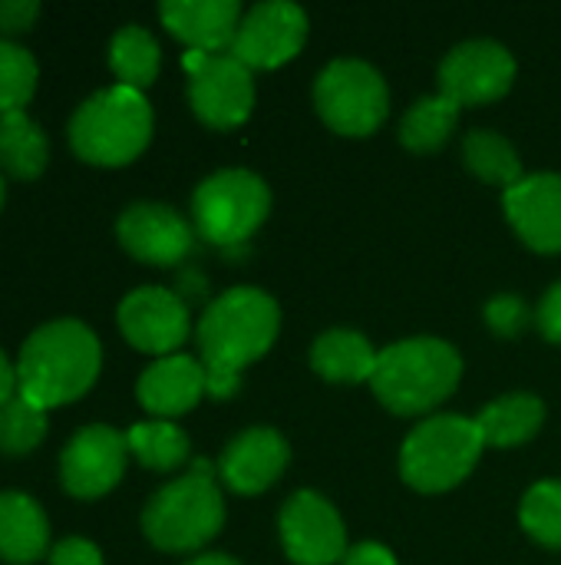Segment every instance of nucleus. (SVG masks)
I'll list each match as a JSON object with an SVG mask.
<instances>
[{"label": "nucleus", "instance_id": "1", "mask_svg": "<svg viewBox=\"0 0 561 565\" xmlns=\"http://www.w3.org/2000/svg\"><path fill=\"white\" fill-rule=\"evenodd\" d=\"M281 328L278 305L258 288H231L208 305L198 321L202 367L212 397H231L241 371L268 354Z\"/></svg>", "mask_w": 561, "mask_h": 565}, {"label": "nucleus", "instance_id": "2", "mask_svg": "<svg viewBox=\"0 0 561 565\" xmlns=\"http://www.w3.org/2000/svg\"><path fill=\"white\" fill-rule=\"evenodd\" d=\"M103 351L96 334L73 318L36 328L17 361V394L50 411L83 397L99 377Z\"/></svg>", "mask_w": 561, "mask_h": 565}, {"label": "nucleus", "instance_id": "3", "mask_svg": "<svg viewBox=\"0 0 561 565\" xmlns=\"http://www.w3.org/2000/svg\"><path fill=\"white\" fill-rule=\"evenodd\" d=\"M460 374L463 361L446 341L410 338L377 354V371L370 384L384 407L400 417H413L443 404L456 391Z\"/></svg>", "mask_w": 561, "mask_h": 565}, {"label": "nucleus", "instance_id": "4", "mask_svg": "<svg viewBox=\"0 0 561 565\" xmlns=\"http://www.w3.org/2000/svg\"><path fill=\"white\" fill-rule=\"evenodd\" d=\"M152 139V109L139 89L109 86L69 119V146L89 166H126Z\"/></svg>", "mask_w": 561, "mask_h": 565}, {"label": "nucleus", "instance_id": "5", "mask_svg": "<svg viewBox=\"0 0 561 565\" xmlns=\"http://www.w3.org/2000/svg\"><path fill=\"white\" fill-rule=\"evenodd\" d=\"M222 523L225 503L215 487V473L205 460H198L188 477H179L175 483L162 487L142 513V533L155 550L165 553L202 550L208 540L218 536Z\"/></svg>", "mask_w": 561, "mask_h": 565}, {"label": "nucleus", "instance_id": "6", "mask_svg": "<svg viewBox=\"0 0 561 565\" xmlns=\"http://www.w3.org/2000/svg\"><path fill=\"white\" fill-rule=\"evenodd\" d=\"M483 447L486 444H483L476 420H466L456 414L433 417L420 424L403 444V454H400L403 480L420 493L453 490L473 473Z\"/></svg>", "mask_w": 561, "mask_h": 565}, {"label": "nucleus", "instance_id": "7", "mask_svg": "<svg viewBox=\"0 0 561 565\" xmlns=\"http://www.w3.org/2000/svg\"><path fill=\"white\" fill-rule=\"evenodd\" d=\"M271 192L248 169H225L208 175L192 199L195 232L212 245H241L268 218Z\"/></svg>", "mask_w": 561, "mask_h": 565}, {"label": "nucleus", "instance_id": "8", "mask_svg": "<svg viewBox=\"0 0 561 565\" xmlns=\"http://www.w3.org/2000/svg\"><path fill=\"white\" fill-rule=\"evenodd\" d=\"M321 119L341 136H370L390 109L384 76L364 60H334L314 86Z\"/></svg>", "mask_w": 561, "mask_h": 565}, {"label": "nucleus", "instance_id": "9", "mask_svg": "<svg viewBox=\"0 0 561 565\" xmlns=\"http://www.w3.org/2000/svg\"><path fill=\"white\" fill-rule=\"evenodd\" d=\"M188 70V99L195 116L212 129H235L251 116L255 83L251 70L231 53H202L188 50L182 56Z\"/></svg>", "mask_w": 561, "mask_h": 565}, {"label": "nucleus", "instance_id": "10", "mask_svg": "<svg viewBox=\"0 0 561 565\" xmlns=\"http://www.w3.org/2000/svg\"><path fill=\"white\" fill-rule=\"evenodd\" d=\"M129 444L119 430L93 424L73 434L60 457V480L63 490L76 500H96L109 493L126 473Z\"/></svg>", "mask_w": 561, "mask_h": 565}, {"label": "nucleus", "instance_id": "11", "mask_svg": "<svg viewBox=\"0 0 561 565\" xmlns=\"http://www.w3.org/2000/svg\"><path fill=\"white\" fill-rule=\"evenodd\" d=\"M308 40V17L288 0L258 3L238 26L231 56L248 70H274L301 53Z\"/></svg>", "mask_w": 561, "mask_h": 565}, {"label": "nucleus", "instance_id": "12", "mask_svg": "<svg viewBox=\"0 0 561 565\" xmlns=\"http://www.w3.org/2000/svg\"><path fill=\"white\" fill-rule=\"evenodd\" d=\"M516 79V60L493 40H470L456 46L440 66V93L460 106L493 103L509 93Z\"/></svg>", "mask_w": 561, "mask_h": 565}, {"label": "nucleus", "instance_id": "13", "mask_svg": "<svg viewBox=\"0 0 561 565\" xmlns=\"http://www.w3.org/2000/svg\"><path fill=\"white\" fill-rule=\"evenodd\" d=\"M281 540L298 565H334L347 556V533L337 510L311 490H301L284 503Z\"/></svg>", "mask_w": 561, "mask_h": 565}, {"label": "nucleus", "instance_id": "14", "mask_svg": "<svg viewBox=\"0 0 561 565\" xmlns=\"http://www.w3.org/2000/svg\"><path fill=\"white\" fill-rule=\"evenodd\" d=\"M119 328L132 348L169 358L188 338V308L175 291L136 288L119 305Z\"/></svg>", "mask_w": 561, "mask_h": 565}, {"label": "nucleus", "instance_id": "15", "mask_svg": "<svg viewBox=\"0 0 561 565\" xmlns=\"http://www.w3.org/2000/svg\"><path fill=\"white\" fill-rule=\"evenodd\" d=\"M119 242L122 248L145 262V265H179L192 252V228L188 222L159 202H136L122 212L119 225Z\"/></svg>", "mask_w": 561, "mask_h": 565}, {"label": "nucleus", "instance_id": "16", "mask_svg": "<svg viewBox=\"0 0 561 565\" xmlns=\"http://www.w3.org/2000/svg\"><path fill=\"white\" fill-rule=\"evenodd\" d=\"M506 215L536 252H561V175H526L503 195Z\"/></svg>", "mask_w": 561, "mask_h": 565}, {"label": "nucleus", "instance_id": "17", "mask_svg": "<svg viewBox=\"0 0 561 565\" xmlns=\"http://www.w3.org/2000/svg\"><path fill=\"white\" fill-rule=\"evenodd\" d=\"M288 460H291V450L284 437L278 430L255 427L228 444V450L222 454L218 473L235 493L258 497L284 473Z\"/></svg>", "mask_w": 561, "mask_h": 565}, {"label": "nucleus", "instance_id": "18", "mask_svg": "<svg viewBox=\"0 0 561 565\" xmlns=\"http://www.w3.org/2000/svg\"><path fill=\"white\" fill-rule=\"evenodd\" d=\"M159 17L172 36L202 53L231 50L241 26V7L235 0H165Z\"/></svg>", "mask_w": 561, "mask_h": 565}, {"label": "nucleus", "instance_id": "19", "mask_svg": "<svg viewBox=\"0 0 561 565\" xmlns=\"http://www.w3.org/2000/svg\"><path fill=\"white\" fill-rule=\"evenodd\" d=\"M208 391V377L205 367L195 358L185 354H169L159 358L142 377H139V404L155 414V417H179L185 411H192L202 394Z\"/></svg>", "mask_w": 561, "mask_h": 565}, {"label": "nucleus", "instance_id": "20", "mask_svg": "<svg viewBox=\"0 0 561 565\" xmlns=\"http://www.w3.org/2000/svg\"><path fill=\"white\" fill-rule=\"evenodd\" d=\"M50 526L26 493H0V559L10 565L36 563L46 553Z\"/></svg>", "mask_w": 561, "mask_h": 565}, {"label": "nucleus", "instance_id": "21", "mask_svg": "<svg viewBox=\"0 0 561 565\" xmlns=\"http://www.w3.org/2000/svg\"><path fill=\"white\" fill-rule=\"evenodd\" d=\"M311 364L321 377L337 384H360L370 381L377 371V354L370 341L357 331H327L314 341Z\"/></svg>", "mask_w": 561, "mask_h": 565}, {"label": "nucleus", "instance_id": "22", "mask_svg": "<svg viewBox=\"0 0 561 565\" xmlns=\"http://www.w3.org/2000/svg\"><path fill=\"white\" fill-rule=\"evenodd\" d=\"M546 420V407L532 394H509L489 404L479 417L476 427L483 434L486 447H519L539 434Z\"/></svg>", "mask_w": 561, "mask_h": 565}, {"label": "nucleus", "instance_id": "23", "mask_svg": "<svg viewBox=\"0 0 561 565\" xmlns=\"http://www.w3.org/2000/svg\"><path fill=\"white\" fill-rule=\"evenodd\" d=\"M46 136L23 109L0 116V169L7 175L30 182L46 169Z\"/></svg>", "mask_w": 561, "mask_h": 565}, {"label": "nucleus", "instance_id": "24", "mask_svg": "<svg viewBox=\"0 0 561 565\" xmlns=\"http://www.w3.org/2000/svg\"><path fill=\"white\" fill-rule=\"evenodd\" d=\"M159 43L149 30L142 26H122L116 36H112V46H109V66L112 73L119 76V86H129V89H145L155 83L159 76Z\"/></svg>", "mask_w": 561, "mask_h": 565}, {"label": "nucleus", "instance_id": "25", "mask_svg": "<svg viewBox=\"0 0 561 565\" xmlns=\"http://www.w3.org/2000/svg\"><path fill=\"white\" fill-rule=\"evenodd\" d=\"M460 116V103H453L450 96H427L420 99L400 122V142L413 152H436Z\"/></svg>", "mask_w": 561, "mask_h": 565}, {"label": "nucleus", "instance_id": "26", "mask_svg": "<svg viewBox=\"0 0 561 565\" xmlns=\"http://www.w3.org/2000/svg\"><path fill=\"white\" fill-rule=\"evenodd\" d=\"M126 444H129V454L142 467L159 470V473H169V470H175V467H182L188 460V437L169 420L136 424L126 434Z\"/></svg>", "mask_w": 561, "mask_h": 565}, {"label": "nucleus", "instance_id": "27", "mask_svg": "<svg viewBox=\"0 0 561 565\" xmlns=\"http://www.w3.org/2000/svg\"><path fill=\"white\" fill-rule=\"evenodd\" d=\"M463 156H466V166L489 185H503V189H513L516 182H522V162L516 156V149L499 136V132H489V129H476L466 136L463 142Z\"/></svg>", "mask_w": 561, "mask_h": 565}, {"label": "nucleus", "instance_id": "28", "mask_svg": "<svg viewBox=\"0 0 561 565\" xmlns=\"http://www.w3.org/2000/svg\"><path fill=\"white\" fill-rule=\"evenodd\" d=\"M46 437V411L33 407L26 397H13L0 407V454L26 457Z\"/></svg>", "mask_w": 561, "mask_h": 565}, {"label": "nucleus", "instance_id": "29", "mask_svg": "<svg viewBox=\"0 0 561 565\" xmlns=\"http://www.w3.org/2000/svg\"><path fill=\"white\" fill-rule=\"evenodd\" d=\"M33 89H36V60L23 46L0 40V116L20 113L30 103Z\"/></svg>", "mask_w": 561, "mask_h": 565}, {"label": "nucleus", "instance_id": "30", "mask_svg": "<svg viewBox=\"0 0 561 565\" xmlns=\"http://www.w3.org/2000/svg\"><path fill=\"white\" fill-rule=\"evenodd\" d=\"M522 526L549 550H561V483H536L522 500Z\"/></svg>", "mask_w": 561, "mask_h": 565}, {"label": "nucleus", "instance_id": "31", "mask_svg": "<svg viewBox=\"0 0 561 565\" xmlns=\"http://www.w3.org/2000/svg\"><path fill=\"white\" fill-rule=\"evenodd\" d=\"M486 321H489V328H493L496 334H503V338H516V334L529 324V308H526L519 298L503 295V298L489 301V308H486Z\"/></svg>", "mask_w": 561, "mask_h": 565}, {"label": "nucleus", "instance_id": "32", "mask_svg": "<svg viewBox=\"0 0 561 565\" xmlns=\"http://www.w3.org/2000/svg\"><path fill=\"white\" fill-rule=\"evenodd\" d=\"M50 565H103V553L89 540H63L50 550Z\"/></svg>", "mask_w": 561, "mask_h": 565}, {"label": "nucleus", "instance_id": "33", "mask_svg": "<svg viewBox=\"0 0 561 565\" xmlns=\"http://www.w3.org/2000/svg\"><path fill=\"white\" fill-rule=\"evenodd\" d=\"M40 3L33 0H0V33H23L33 26Z\"/></svg>", "mask_w": 561, "mask_h": 565}, {"label": "nucleus", "instance_id": "34", "mask_svg": "<svg viewBox=\"0 0 561 565\" xmlns=\"http://www.w3.org/2000/svg\"><path fill=\"white\" fill-rule=\"evenodd\" d=\"M536 318H539L542 334H546L549 341L561 344V281L549 288V295L542 298V305H539V315H536Z\"/></svg>", "mask_w": 561, "mask_h": 565}, {"label": "nucleus", "instance_id": "35", "mask_svg": "<svg viewBox=\"0 0 561 565\" xmlns=\"http://www.w3.org/2000/svg\"><path fill=\"white\" fill-rule=\"evenodd\" d=\"M344 565H397V559H393L390 550H384L377 543H360V546L347 550Z\"/></svg>", "mask_w": 561, "mask_h": 565}, {"label": "nucleus", "instance_id": "36", "mask_svg": "<svg viewBox=\"0 0 561 565\" xmlns=\"http://www.w3.org/2000/svg\"><path fill=\"white\" fill-rule=\"evenodd\" d=\"M17 397V367L7 361V354L0 351V407L10 404Z\"/></svg>", "mask_w": 561, "mask_h": 565}, {"label": "nucleus", "instance_id": "37", "mask_svg": "<svg viewBox=\"0 0 561 565\" xmlns=\"http://www.w3.org/2000/svg\"><path fill=\"white\" fill-rule=\"evenodd\" d=\"M185 565H238L235 559H228V556H218V553H212V556H198V559H192V563Z\"/></svg>", "mask_w": 561, "mask_h": 565}, {"label": "nucleus", "instance_id": "38", "mask_svg": "<svg viewBox=\"0 0 561 565\" xmlns=\"http://www.w3.org/2000/svg\"><path fill=\"white\" fill-rule=\"evenodd\" d=\"M0 205H3V179H0Z\"/></svg>", "mask_w": 561, "mask_h": 565}]
</instances>
